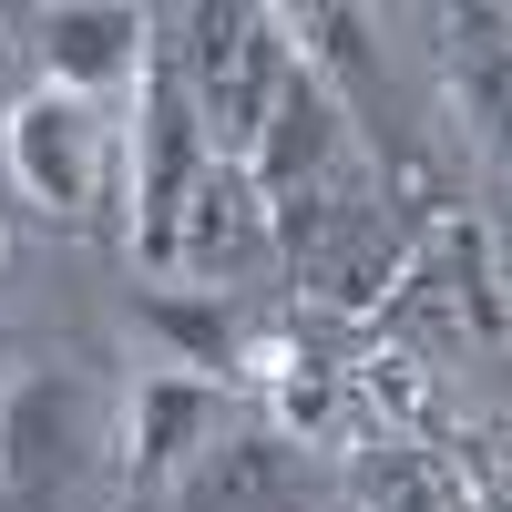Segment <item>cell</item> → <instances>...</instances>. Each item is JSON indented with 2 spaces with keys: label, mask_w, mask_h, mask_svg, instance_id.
<instances>
[{
  "label": "cell",
  "mask_w": 512,
  "mask_h": 512,
  "mask_svg": "<svg viewBox=\"0 0 512 512\" xmlns=\"http://www.w3.org/2000/svg\"><path fill=\"white\" fill-rule=\"evenodd\" d=\"M267 236H277V277H297V297L328 308V318H379L400 297L410 236L390 216V195H369L359 164L338 185L297 195V205H267Z\"/></svg>",
  "instance_id": "1"
},
{
  "label": "cell",
  "mask_w": 512,
  "mask_h": 512,
  "mask_svg": "<svg viewBox=\"0 0 512 512\" xmlns=\"http://www.w3.org/2000/svg\"><path fill=\"white\" fill-rule=\"evenodd\" d=\"M175 21V62H185V93H195V134L216 164H246L256 123L277 113L287 72H297V41L267 0H185Z\"/></svg>",
  "instance_id": "2"
},
{
  "label": "cell",
  "mask_w": 512,
  "mask_h": 512,
  "mask_svg": "<svg viewBox=\"0 0 512 512\" xmlns=\"http://www.w3.org/2000/svg\"><path fill=\"white\" fill-rule=\"evenodd\" d=\"M103 461H113V420L82 369L0 379V512H72Z\"/></svg>",
  "instance_id": "3"
},
{
  "label": "cell",
  "mask_w": 512,
  "mask_h": 512,
  "mask_svg": "<svg viewBox=\"0 0 512 512\" xmlns=\"http://www.w3.org/2000/svg\"><path fill=\"white\" fill-rule=\"evenodd\" d=\"M11 175L41 216L62 226H93L103 195H113V134H103V103H72V93H21L11 103Z\"/></svg>",
  "instance_id": "4"
},
{
  "label": "cell",
  "mask_w": 512,
  "mask_h": 512,
  "mask_svg": "<svg viewBox=\"0 0 512 512\" xmlns=\"http://www.w3.org/2000/svg\"><path fill=\"white\" fill-rule=\"evenodd\" d=\"M164 277H185V287H205V297H236V287H256V277H277V236H267V205H256L246 164H216V154H205V175H195L185 205H175Z\"/></svg>",
  "instance_id": "5"
},
{
  "label": "cell",
  "mask_w": 512,
  "mask_h": 512,
  "mask_svg": "<svg viewBox=\"0 0 512 512\" xmlns=\"http://www.w3.org/2000/svg\"><path fill=\"white\" fill-rule=\"evenodd\" d=\"M164 512H318V461H308V441H287L277 420H226L175 472Z\"/></svg>",
  "instance_id": "6"
},
{
  "label": "cell",
  "mask_w": 512,
  "mask_h": 512,
  "mask_svg": "<svg viewBox=\"0 0 512 512\" xmlns=\"http://www.w3.org/2000/svg\"><path fill=\"white\" fill-rule=\"evenodd\" d=\"M349 164H359L349 103H338L308 62H297V72H287V93H277V113L256 123V144H246V185H256V205H297V195L338 185Z\"/></svg>",
  "instance_id": "7"
},
{
  "label": "cell",
  "mask_w": 512,
  "mask_h": 512,
  "mask_svg": "<svg viewBox=\"0 0 512 512\" xmlns=\"http://www.w3.org/2000/svg\"><path fill=\"white\" fill-rule=\"evenodd\" d=\"M144 41H154V11L134 0H62V11H31V52L52 72V93L72 103H103L144 72Z\"/></svg>",
  "instance_id": "8"
},
{
  "label": "cell",
  "mask_w": 512,
  "mask_h": 512,
  "mask_svg": "<svg viewBox=\"0 0 512 512\" xmlns=\"http://www.w3.org/2000/svg\"><path fill=\"white\" fill-rule=\"evenodd\" d=\"M226 420H236V410H226L216 379H185V369L144 379V400H134V420H123V441H113V451H123V492H134V502H164L175 472L226 431Z\"/></svg>",
  "instance_id": "9"
},
{
  "label": "cell",
  "mask_w": 512,
  "mask_h": 512,
  "mask_svg": "<svg viewBox=\"0 0 512 512\" xmlns=\"http://www.w3.org/2000/svg\"><path fill=\"white\" fill-rule=\"evenodd\" d=\"M134 318L185 359V379H216V390H226V379H246L256 349H267V328H256L236 297H205V287H144Z\"/></svg>",
  "instance_id": "10"
},
{
  "label": "cell",
  "mask_w": 512,
  "mask_h": 512,
  "mask_svg": "<svg viewBox=\"0 0 512 512\" xmlns=\"http://www.w3.org/2000/svg\"><path fill=\"white\" fill-rule=\"evenodd\" d=\"M359 502L369 512H492V502H472V482L451 472V461L431 451V441H359Z\"/></svg>",
  "instance_id": "11"
},
{
  "label": "cell",
  "mask_w": 512,
  "mask_h": 512,
  "mask_svg": "<svg viewBox=\"0 0 512 512\" xmlns=\"http://www.w3.org/2000/svg\"><path fill=\"white\" fill-rule=\"evenodd\" d=\"M441 62H451V103L482 144H502V11H441Z\"/></svg>",
  "instance_id": "12"
},
{
  "label": "cell",
  "mask_w": 512,
  "mask_h": 512,
  "mask_svg": "<svg viewBox=\"0 0 512 512\" xmlns=\"http://www.w3.org/2000/svg\"><path fill=\"white\" fill-rule=\"evenodd\" d=\"M0 379H11V338H0Z\"/></svg>",
  "instance_id": "13"
}]
</instances>
